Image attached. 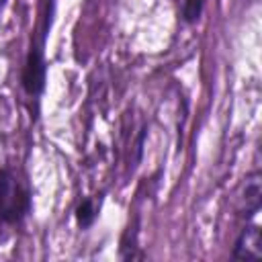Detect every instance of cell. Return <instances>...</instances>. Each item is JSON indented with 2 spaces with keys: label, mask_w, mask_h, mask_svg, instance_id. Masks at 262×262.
Returning <instances> with one entry per match:
<instances>
[{
  "label": "cell",
  "mask_w": 262,
  "mask_h": 262,
  "mask_svg": "<svg viewBox=\"0 0 262 262\" xmlns=\"http://www.w3.org/2000/svg\"><path fill=\"white\" fill-rule=\"evenodd\" d=\"M53 8L55 0H45L43 2V12L39 18V25L33 33L31 47L27 53V61L23 68V88L29 96H39L45 88V39L51 29L53 20Z\"/></svg>",
  "instance_id": "1"
},
{
  "label": "cell",
  "mask_w": 262,
  "mask_h": 262,
  "mask_svg": "<svg viewBox=\"0 0 262 262\" xmlns=\"http://www.w3.org/2000/svg\"><path fill=\"white\" fill-rule=\"evenodd\" d=\"M29 182L12 168L0 170V225H18L31 213Z\"/></svg>",
  "instance_id": "2"
},
{
  "label": "cell",
  "mask_w": 262,
  "mask_h": 262,
  "mask_svg": "<svg viewBox=\"0 0 262 262\" xmlns=\"http://www.w3.org/2000/svg\"><path fill=\"white\" fill-rule=\"evenodd\" d=\"M260 203H262V176L260 172H252L246 176L242 190H239V215H244L246 219L254 217L260 211Z\"/></svg>",
  "instance_id": "3"
},
{
  "label": "cell",
  "mask_w": 262,
  "mask_h": 262,
  "mask_svg": "<svg viewBox=\"0 0 262 262\" xmlns=\"http://www.w3.org/2000/svg\"><path fill=\"white\" fill-rule=\"evenodd\" d=\"M231 256L235 260H246V262L262 258V233H260L258 225H250V227L242 229V233L235 239Z\"/></svg>",
  "instance_id": "4"
},
{
  "label": "cell",
  "mask_w": 262,
  "mask_h": 262,
  "mask_svg": "<svg viewBox=\"0 0 262 262\" xmlns=\"http://www.w3.org/2000/svg\"><path fill=\"white\" fill-rule=\"evenodd\" d=\"M96 215H98V209H96L94 199H90V196L84 199V201L78 205V209H76V221H78V225H80L82 229L90 227V225L94 223Z\"/></svg>",
  "instance_id": "5"
},
{
  "label": "cell",
  "mask_w": 262,
  "mask_h": 262,
  "mask_svg": "<svg viewBox=\"0 0 262 262\" xmlns=\"http://www.w3.org/2000/svg\"><path fill=\"white\" fill-rule=\"evenodd\" d=\"M203 4L205 0H184V6H182V16L186 23H194L199 20L201 12H203Z\"/></svg>",
  "instance_id": "6"
},
{
  "label": "cell",
  "mask_w": 262,
  "mask_h": 262,
  "mask_svg": "<svg viewBox=\"0 0 262 262\" xmlns=\"http://www.w3.org/2000/svg\"><path fill=\"white\" fill-rule=\"evenodd\" d=\"M2 2H4V0H0V4H2Z\"/></svg>",
  "instance_id": "7"
}]
</instances>
